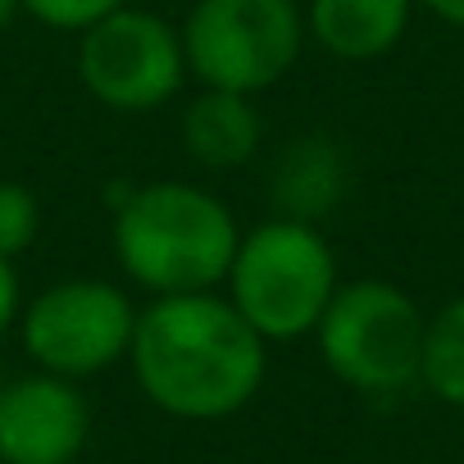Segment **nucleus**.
<instances>
[{"label":"nucleus","mask_w":464,"mask_h":464,"mask_svg":"<svg viewBox=\"0 0 464 464\" xmlns=\"http://www.w3.org/2000/svg\"><path fill=\"white\" fill-rule=\"evenodd\" d=\"M128 0H24V14H33L42 28L55 33H87L105 14L123 10Z\"/></svg>","instance_id":"14"},{"label":"nucleus","mask_w":464,"mask_h":464,"mask_svg":"<svg viewBox=\"0 0 464 464\" xmlns=\"http://www.w3.org/2000/svg\"><path fill=\"white\" fill-rule=\"evenodd\" d=\"M423 328L428 319L405 287L387 278H351L328 301L314 346L333 378L355 392L387 396L419 382Z\"/></svg>","instance_id":"5"},{"label":"nucleus","mask_w":464,"mask_h":464,"mask_svg":"<svg viewBox=\"0 0 464 464\" xmlns=\"http://www.w3.org/2000/svg\"><path fill=\"white\" fill-rule=\"evenodd\" d=\"M137 333L132 296L110 278H60L42 287L24 314L19 337L42 373L82 382L128 360Z\"/></svg>","instance_id":"6"},{"label":"nucleus","mask_w":464,"mask_h":464,"mask_svg":"<svg viewBox=\"0 0 464 464\" xmlns=\"http://www.w3.org/2000/svg\"><path fill=\"white\" fill-rule=\"evenodd\" d=\"M223 287L237 314L265 342H301L314 337L342 278L333 242L319 223L274 214L260 227L242 232Z\"/></svg>","instance_id":"3"},{"label":"nucleus","mask_w":464,"mask_h":464,"mask_svg":"<svg viewBox=\"0 0 464 464\" xmlns=\"http://www.w3.org/2000/svg\"><path fill=\"white\" fill-rule=\"evenodd\" d=\"M19 314H24V283H19L14 260L0 256V337L19 328Z\"/></svg>","instance_id":"15"},{"label":"nucleus","mask_w":464,"mask_h":464,"mask_svg":"<svg viewBox=\"0 0 464 464\" xmlns=\"http://www.w3.org/2000/svg\"><path fill=\"white\" fill-rule=\"evenodd\" d=\"M92 437V405L78 382L28 373L0 387V464H73Z\"/></svg>","instance_id":"8"},{"label":"nucleus","mask_w":464,"mask_h":464,"mask_svg":"<svg viewBox=\"0 0 464 464\" xmlns=\"http://www.w3.org/2000/svg\"><path fill=\"white\" fill-rule=\"evenodd\" d=\"M419 382H423L437 401L464 410V296L446 301V305L428 319V328H423Z\"/></svg>","instance_id":"12"},{"label":"nucleus","mask_w":464,"mask_h":464,"mask_svg":"<svg viewBox=\"0 0 464 464\" xmlns=\"http://www.w3.org/2000/svg\"><path fill=\"white\" fill-rule=\"evenodd\" d=\"M260 137H265V123H260L256 96L200 87L182 105V146L209 173H227V169L251 164Z\"/></svg>","instance_id":"9"},{"label":"nucleus","mask_w":464,"mask_h":464,"mask_svg":"<svg viewBox=\"0 0 464 464\" xmlns=\"http://www.w3.org/2000/svg\"><path fill=\"white\" fill-rule=\"evenodd\" d=\"M305 42V10L296 0H196L182 24L187 73L200 87L242 96L278 87Z\"/></svg>","instance_id":"4"},{"label":"nucleus","mask_w":464,"mask_h":464,"mask_svg":"<svg viewBox=\"0 0 464 464\" xmlns=\"http://www.w3.org/2000/svg\"><path fill=\"white\" fill-rule=\"evenodd\" d=\"M128 369L155 410L214 423L260 396L269 342L218 292L150 296V305L137 310Z\"/></svg>","instance_id":"1"},{"label":"nucleus","mask_w":464,"mask_h":464,"mask_svg":"<svg viewBox=\"0 0 464 464\" xmlns=\"http://www.w3.org/2000/svg\"><path fill=\"white\" fill-rule=\"evenodd\" d=\"M42 232V205L24 182H0V256L19 260Z\"/></svg>","instance_id":"13"},{"label":"nucleus","mask_w":464,"mask_h":464,"mask_svg":"<svg viewBox=\"0 0 464 464\" xmlns=\"http://www.w3.org/2000/svg\"><path fill=\"white\" fill-rule=\"evenodd\" d=\"M414 0H305V33L337 60H378L401 46Z\"/></svg>","instance_id":"10"},{"label":"nucleus","mask_w":464,"mask_h":464,"mask_svg":"<svg viewBox=\"0 0 464 464\" xmlns=\"http://www.w3.org/2000/svg\"><path fill=\"white\" fill-rule=\"evenodd\" d=\"M419 10H428L432 19L450 24V28H464V0H414Z\"/></svg>","instance_id":"16"},{"label":"nucleus","mask_w":464,"mask_h":464,"mask_svg":"<svg viewBox=\"0 0 464 464\" xmlns=\"http://www.w3.org/2000/svg\"><path fill=\"white\" fill-rule=\"evenodd\" d=\"M114 256L146 296L214 292L237 256L242 227L232 205L196 182H128L110 200Z\"/></svg>","instance_id":"2"},{"label":"nucleus","mask_w":464,"mask_h":464,"mask_svg":"<svg viewBox=\"0 0 464 464\" xmlns=\"http://www.w3.org/2000/svg\"><path fill=\"white\" fill-rule=\"evenodd\" d=\"M19 14H24V0H0V33H10Z\"/></svg>","instance_id":"17"},{"label":"nucleus","mask_w":464,"mask_h":464,"mask_svg":"<svg viewBox=\"0 0 464 464\" xmlns=\"http://www.w3.org/2000/svg\"><path fill=\"white\" fill-rule=\"evenodd\" d=\"M78 78L92 101L114 114L164 110L191 78L182 55V28H173L155 10L123 5L78 33Z\"/></svg>","instance_id":"7"},{"label":"nucleus","mask_w":464,"mask_h":464,"mask_svg":"<svg viewBox=\"0 0 464 464\" xmlns=\"http://www.w3.org/2000/svg\"><path fill=\"white\" fill-rule=\"evenodd\" d=\"M269 182H274L269 187L274 191V214L319 223L346 196L351 169H346V155H342L337 141H328V137H301V141H292L278 155Z\"/></svg>","instance_id":"11"}]
</instances>
